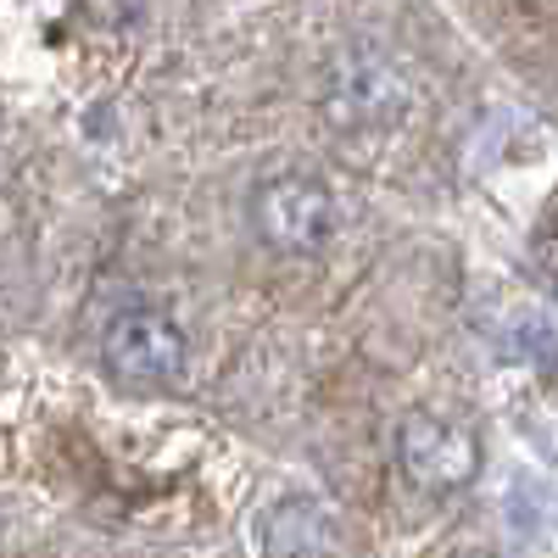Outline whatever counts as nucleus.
<instances>
[{
    "mask_svg": "<svg viewBox=\"0 0 558 558\" xmlns=\"http://www.w3.org/2000/svg\"><path fill=\"white\" fill-rule=\"evenodd\" d=\"M101 357L123 386H168L184 375V330L162 307H118L101 330Z\"/></svg>",
    "mask_w": 558,
    "mask_h": 558,
    "instance_id": "f03ea898",
    "label": "nucleus"
},
{
    "mask_svg": "<svg viewBox=\"0 0 558 558\" xmlns=\"http://www.w3.org/2000/svg\"><path fill=\"white\" fill-rule=\"evenodd\" d=\"M246 213H252L257 241L279 257H313L336 229V202L324 191V179H313V173L263 179L246 202Z\"/></svg>",
    "mask_w": 558,
    "mask_h": 558,
    "instance_id": "f257e3e1",
    "label": "nucleus"
},
{
    "mask_svg": "<svg viewBox=\"0 0 558 558\" xmlns=\"http://www.w3.org/2000/svg\"><path fill=\"white\" fill-rule=\"evenodd\" d=\"M531 246H536L542 274L558 286V191H553V202H547V207H542V218H536V235H531Z\"/></svg>",
    "mask_w": 558,
    "mask_h": 558,
    "instance_id": "20e7f679",
    "label": "nucleus"
},
{
    "mask_svg": "<svg viewBox=\"0 0 558 558\" xmlns=\"http://www.w3.org/2000/svg\"><path fill=\"white\" fill-rule=\"evenodd\" d=\"M397 463L418 492H463L481 475V441L458 418L413 408L397 425Z\"/></svg>",
    "mask_w": 558,
    "mask_h": 558,
    "instance_id": "7ed1b4c3",
    "label": "nucleus"
}]
</instances>
